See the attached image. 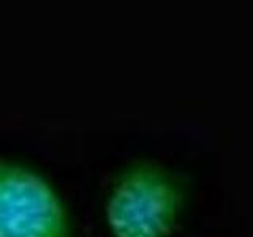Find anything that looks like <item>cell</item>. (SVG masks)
Listing matches in <instances>:
<instances>
[{"mask_svg": "<svg viewBox=\"0 0 253 237\" xmlns=\"http://www.w3.org/2000/svg\"><path fill=\"white\" fill-rule=\"evenodd\" d=\"M177 176L157 163H136L121 174L106 202L114 237H169L184 205Z\"/></svg>", "mask_w": 253, "mask_h": 237, "instance_id": "1", "label": "cell"}, {"mask_svg": "<svg viewBox=\"0 0 253 237\" xmlns=\"http://www.w3.org/2000/svg\"><path fill=\"white\" fill-rule=\"evenodd\" d=\"M0 237H73L54 188L38 174L2 160Z\"/></svg>", "mask_w": 253, "mask_h": 237, "instance_id": "2", "label": "cell"}]
</instances>
